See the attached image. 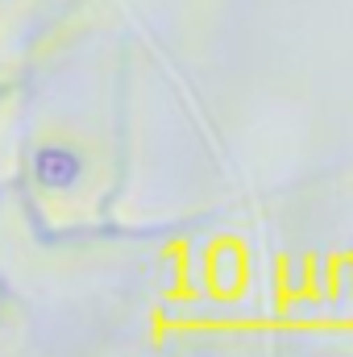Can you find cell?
I'll return each mask as SVG.
<instances>
[{
	"instance_id": "obj_1",
	"label": "cell",
	"mask_w": 353,
	"mask_h": 357,
	"mask_svg": "<svg viewBox=\"0 0 353 357\" xmlns=\"http://www.w3.org/2000/svg\"><path fill=\"white\" fill-rule=\"evenodd\" d=\"M33 175L42 178L46 187H71L75 178L84 175V158L75 150H63V146H46L38 158H33Z\"/></svg>"
}]
</instances>
